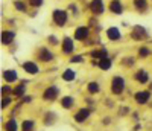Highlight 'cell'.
Returning a JSON list of instances; mask_svg holds the SVG:
<instances>
[{
    "mask_svg": "<svg viewBox=\"0 0 152 131\" xmlns=\"http://www.w3.org/2000/svg\"><path fill=\"white\" fill-rule=\"evenodd\" d=\"M5 131H18V122L15 121V117H9V119L3 124Z\"/></svg>",
    "mask_w": 152,
    "mask_h": 131,
    "instance_id": "cell-13",
    "label": "cell"
},
{
    "mask_svg": "<svg viewBox=\"0 0 152 131\" xmlns=\"http://www.w3.org/2000/svg\"><path fill=\"white\" fill-rule=\"evenodd\" d=\"M61 78H62V81H66V82H73L75 78H76V73H75V70H72V69H66L64 72H62Z\"/></svg>",
    "mask_w": 152,
    "mask_h": 131,
    "instance_id": "cell-18",
    "label": "cell"
},
{
    "mask_svg": "<svg viewBox=\"0 0 152 131\" xmlns=\"http://www.w3.org/2000/svg\"><path fill=\"white\" fill-rule=\"evenodd\" d=\"M70 61H72V63H81V61H82V57H81V55H75V57H72Z\"/></svg>",
    "mask_w": 152,
    "mask_h": 131,
    "instance_id": "cell-34",
    "label": "cell"
},
{
    "mask_svg": "<svg viewBox=\"0 0 152 131\" xmlns=\"http://www.w3.org/2000/svg\"><path fill=\"white\" fill-rule=\"evenodd\" d=\"M125 85H126L125 78L120 76V75H116V76H113V79L110 82V90H111L113 95L119 96V95H122L125 91Z\"/></svg>",
    "mask_w": 152,
    "mask_h": 131,
    "instance_id": "cell-1",
    "label": "cell"
},
{
    "mask_svg": "<svg viewBox=\"0 0 152 131\" xmlns=\"http://www.w3.org/2000/svg\"><path fill=\"white\" fill-rule=\"evenodd\" d=\"M90 55H91L93 58H97V61L108 57V54H107V50H105V49H100V50H91V52H90Z\"/></svg>",
    "mask_w": 152,
    "mask_h": 131,
    "instance_id": "cell-25",
    "label": "cell"
},
{
    "mask_svg": "<svg viewBox=\"0 0 152 131\" xmlns=\"http://www.w3.org/2000/svg\"><path fill=\"white\" fill-rule=\"evenodd\" d=\"M90 9H91V12H94V14H102V12L105 11V5H104L102 0H91Z\"/></svg>",
    "mask_w": 152,
    "mask_h": 131,
    "instance_id": "cell-9",
    "label": "cell"
},
{
    "mask_svg": "<svg viewBox=\"0 0 152 131\" xmlns=\"http://www.w3.org/2000/svg\"><path fill=\"white\" fill-rule=\"evenodd\" d=\"M12 95H14L15 98H23V96H26V85L24 84H18L14 87V90H12Z\"/></svg>",
    "mask_w": 152,
    "mask_h": 131,
    "instance_id": "cell-17",
    "label": "cell"
},
{
    "mask_svg": "<svg viewBox=\"0 0 152 131\" xmlns=\"http://www.w3.org/2000/svg\"><path fill=\"white\" fill-rule=\"evenodd\" d=\"M134 79H135L137 82H140V84H146V82L149 81V75H148V72H145V70H137L135 75H134Z\"/></svg>",
    "mask_w": 152,
    "mask_h": 131,
    "instance_id": "cell-15",
    "label": "cell"
},
{
    "mask_svg": "<svg viewBox=\"0 0 152 131\" xmlns=\"http://www.w3.org/2000/svg\"><path fill=\"white\" fill-rule=\"evenodd\" d=\"M38 60H40L41 63H49V61H52L53 60V54H52V50H49L47 47H41L40 50H38V54H37Z\"/></svg>",
    "mask_w": 152,
    "mask_h": 131,
    "instance_id": "cell-6",
    "label": "cell"
},
{
    "mask_svg": "<svg viewBox=\"0 0 152 131\" xmlns=\"http://www.w3.org/2000/svg\"><path fill=\"white\" fill-rule=\"evenodd\" d=\"M151 96H152V93L149 90H138L134 95V101H135V104H138V105H146V104L151 101Z\"/></svg>",
    "mask_w": 152,
    "mask_h": 131,
    "instance_id": "cell-3",
    "label": "cell"
},
{
    "mask_svg": "<svg viewBox=\"0 0 152 131\" xmlns=\"http://www.w3.org/2000/svg\"><path fill=\"white\" fill-rule=\"evenodd\" d=\"M87 91H88L90 95H97L99 91H100V85H99L96 81H91V82L87 84Z\"/></svg>",
    "mask_w": 152,
    "mask_h": 131,
    "instance_id": "cell-22",
    "label": "cell"
},
{
    "mask_svg": "<svg viewBox=\"0 0 152 131\" xmlns=\"http://www.w3.org/2000/svg\"><path fill=\"white\" fill-rule=\"evenodd\" d=\"M111 66H113V63H111V60H110L108 57L97 61V67H99L100 70H110V69H111Z\"/></svg>",
    "mask_w": 152,
    "mask_h": 131,
    "instance_id": "cell-21",
    "label": "cell"
},
{
    "mask_svg": "<svg viewBox=\"0 0 152 131\" xmlns=\"http://www.w3.org/2000/svg\"><path fill=\"white\" fill-rule=\"evenodd\" d=\"M110 9H111V12H114V14H120L123 8H122V3L119 2V0H111Z\"/></svg>",
    "mask_w": 152,
    "mask_h": 131,
    "instance_id": "cell-23",
    "label": "cell"
},
{
    "mask_svg": "<svg viewBox=\"0 0 152 131\" xmlns=\"http://www.w3.org/2000/svg\"><path fill=\"white\" fill-rule=\"evenodd\" d=\"M11 102H12V98H11V96H3V98H2V110L8 108V107L11 105Z\"/></svg>",
    "mask_w": 152,
    "mask_h": 131,
    "instance_id": "cell-27",
    "label": "cell"
},
{
    "mask_svg": "<svg viewBox=\"0 0 152 131\" xmlns=\"http://www.w3.org/2000/svg\"><path fill=\"white\" fill-rule=\"evenodd\" d=\"M14 37H15L14 32H11V31H3V32H2V43L6 44V46L11 44L12 41H14Z\"/></svg>",
    "mask_w": 152,
    "mask_h": 131,
    "instance_id": "cell-19",
    "label": "cell"
},
{
    "mask_svg": "<svg viewBox=\"0 0 152 131\" xmlns=\"http://www.w3.org/2000/svg\"><path fill=\"white\" fill-rule=\"evenodd\" d=\"M15 8L20 9V11H24V9H26V6H24L23 2H15Z\"/></svg>",
    "mask_w": 152,
    "mask_h": 131,
    "instance_id": "cell-33",
    "label": "cell"
},
{
    "mask_svg": "<svg viewBox=\"0 0 152 131\" xmlns=\"http://www.w3.org/2000/svg\"><path fill=\"white\" fill-rule=\"evenodd\" d=\"M29 3H31L32 6L38 8V6H41V3H43V0H29Z\"/></svg>",
    "mask_w": 152,
    "mask_h": 131,
    "instance_id": "cell-31",
    "label": "cell"
},
{
    "mask_svg": "<svg viewBox=\"0 0 152 131\" xmlns=\"http://www.w3.org/2000/svg\"><path fill=\"white\" fill-rule=\"evenodd\" d=\"M58 96H59V88L56 85H49L43 91V99L44 101H56Z\"/></svg>",
    "mask_w": 152,
    "mask_h": 131,
    "instance_id": "cell-4",
    "label": "cell"
},
{
    "mask_svg": "<svg viewBox=\"0 0 152 131\" xmlns=\"http://www.w3.org/2000/svg\"><path fill=\"white\" fill-rule=\"evenodd\" d=\"M12 90H14V88H11L8 84L3 85L2 87V96H9V93H12Z\"/></svg>",
    "mask_w": 152,
    "mask_h": 131,
    "instance_id": "cell-29",
    "label": "cell"
},
{
    "mask_svg": "<svg viewBox=\"0 0 152 131\" xmlns=\"http://www.w3.org/2000/svg\"><path fill=\"white\" fill-rule=\"evenodd\" d=\"M88 34H90V29L85 28V26H81V28H78L75 31V38L76 40H85L88 37Z\"/></svg>",
    "mask_w": 152,
    "mask_h": 131,
    "instance_id": "cell-14",
    "label": "cell"
},
{
    "mask_svg": "<svg viewBox=\"0 0 152 131\" xmlns=\"http://www.w3.org/2000/svg\"><path fill=\"white\" fill-rule=\"evenodd\" d=\"M47 40H49V43H50V44H55V46L59 43V41H58V38H56V37H53V35H52V37H49Z\"/></svg>",
    "mask_w": 152,
    "mask_h": 131,
    "instance_id": "cell-32",
    "label": "cell"
},
{
    "mask_svg": "<svg viewBox=\"0 0 152 131\" xmlns=\"http://www.w3.org/2000/svg\"><path fill=\"white\" fill-rule=\"evenodd\" d=\"M134 8L137 11H145L148 8V2L146 0H134Z\"/></svg>",
    "mask_w": 152,
    "mask_h": 131,
    "instance_id": "cell-26",
    "label": "cell"
},
{
    "mask_svg": "<svg viewBox=\"0 0 152 131\" xmlns=\"http://www.w3.org/2000/svg\"><path fill=\"white\" fill-rule=\"evenodd\" d=\"M145 35H146V31H145V28H142V26H135V28L132 29V38L134 40H142Z\"/></svg>",
    "mask_w": 152,
    "mask_h": 131,
    "instance_id": "cell-20",
    "label": "cell"
},
{
    "mask_svg": "<svg viewBox=\"0 0 152 131\" xmlns=\"http://www.w3.org/2000/svg\"><path fill=\"white\" fill-rule=\"evenodd\" d=\"M90 116H91V110L88 107H82L79 110H76V113L73 114V119H75L76 124H84Z\"/></svg>",
    "mask_w": 152,
    "mask_h": 131,
    "instance_id": "cell-2",
    "label": "cell"
},
{
    "mask_svg": "<svg viewBox=\"0 0 152 131\" xmlns=\"http://www.w3.org/2000/svg\"><path fill=\"white\" fill-rule=\"evenodd\" d=\"M21 131H35V121L34 119H24L20 124Z\"/></svg>",
    "mask_w": 152,
    "mask_h": 131,
    "instance_id": "cell-16",
    "label": "cell"
},
{
    "mask_svg": "<svg viewBox=\"0 0 152 131\" xmlns=\"http://www.w3.org/2000/svg\"><path fill=\"white\" fill-rule=\"evenodd\" d=\"M140 128H142V125H140V124H137V125L134 127V131H138V130H140Z\"/></svg>",
    "mask_w": 152,
    "mask_h": 131,
    "instance_id": "cell-35",
    "label": "cell"
},
{
    "mask_svg": "<svg viewBox=\"0 0 152 131\" xmlns=\"http://www.w3.org/2000/svg\"><path fill=\"white\" fill-rule=\"evenodd\" d=\"M32 101H34V96H29V95H26V96L21 98V102H23V104H31Z\"/></svg>",
    "mask_w": 152,
    "mask_h": 131,
    "instance_id": "cell-30",
    "label": "cell"
},
{
    "mask_svg": "<svg viewBox=\"0 0 152 131\" xmlns=\"http://www.w3.org/2000/svg\"><path fill=\"white\" fill-rule=\"evenodd\" d=\"M149 54H151V50L148 47H140V49H138V57H140V58H148Z\"/></svg>",
    "mask_w": 152,
    "mask_h": 131,
    "instance_id": "cell-28",
    "label": "cell"
},
{
    "mask_svg": "<svg viewBox=\"0 0 152 131\" xmlns=\"http://www.w3.org/2000/svg\"><path fill=\"white\" fill-rule=\"evenodd\" d=\"M21 69L29 75H37L38 72H40V67H38L37 63H34V61H24L21 64Z\"/></svg>",
    "mask_w": 152,
    "mask_h": 131,
    "instance_id": "cell-7",
    "label": "cell"
},
{
    "mask_svg": "<svg viewBox=\"0 0 152 131\" xmlns=\"http://www.w3.org/2000/svg\"><path fill=\"white\" fill-rule=\"evenodd\" d=\"M56 119H58L56 113H53V111H49V113H46V114H44V121H43V122H44L46 125H52V124H53Z\"/></svg>",
    "mask_w": 152,
    "mask_h": 131,
    "instance_id": "cell-24",
    "label": "cell"
},
{
    "mask_svg": "<svg viewBox=\"0 0 152 131\" xmlns=\"http://www.w3.org/2000/svg\"><path fill=\"white\" fill-rule=\"evenodd\" d=\"M59 105L64 110H70L75 107V98L73 96H62L59 101Z\"/></svg>",
    "mask_w": 152,
    "mask_h": 131,
    "instance_id": "cell-11",
    "label": "cell"
},
{
    "mask_svg": "<svg viewBox=\"0 0 152 131\" xmlns=\"http://www.w3.org/2000/svg\"><path fill=\"white\" fill-rule=\"evenodd\" d=\"M107 37H108V40H111V41H117V40H120V31H119V28H108L107 29Z\"/></svg>",
    "mask_w": 152,
    "mask_h": 131,
    "instance_id": "cell-12",
    "label": "cell"
},
{
    "mask_svg": "<svg viewBox=\"0 0 152 131\" xmlns=\"http://www.w3.org/2000/svg\"><path fill=\"white\" fill-rule=\"evenodd\" d=\"M3 79L6 81V84H12V82H15L18 79V75L15 70H12V69H8L3 72Z\"/></svg>",
    "mask_w": 152,
    "mask_h": 131,
    "instance_id": "cell-10",
    "label": "cell"
},
{
    "mask_svg": "<svg viewBox=\"0 0 152 131\" xmlns=\"http://www.w3.org/2000/svg\"><path fill=\"white\" fill-rule=\"evenodd\" d=\"M61 49H62V54L70 55L72 52L75 50V44H73V40H72V38L66 37L64 40H62V46H61Z\"/></svg>",
    "mask_w": 152,
    "mask_h": 131,
    "instance_id": "cell-8",
    "label": "cell"
},
{
    "mask_svg": "<svg viewBox=\"0 0 152 131\" xmlns=\"http://www.w3.org/2000/svg\"><path fill=\"white\" fill-rule=\"evenodd\" d=\"M52 18H53V21L58 26H64L67 23V12L66 11H61V9H56V11H53Z\"/></svg>",
    "mask_w": 152,
    "mask_h": 131,
    "instance_id": "cell-5",
    "label": "cell"
}]
</instances>
